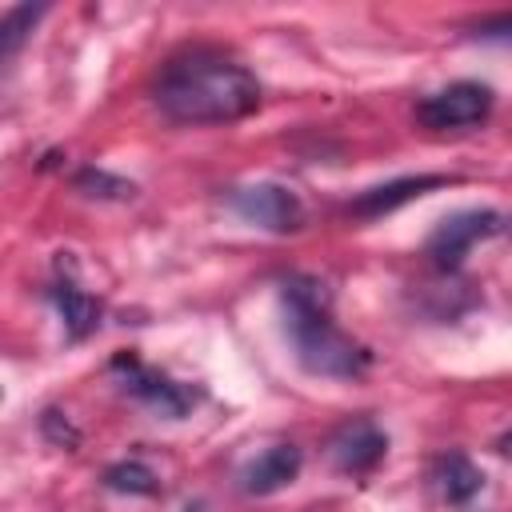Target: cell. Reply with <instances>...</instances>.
Segmentation results:
<instances>
[{
  "instance_id": "1",
  "label": "cell",
  "mask_w": 512,
  "mask_h": 512,
  "mask_svg": "<svg viewBox=\"0 0 512 512\" xmlns=\"http://www.w3.org/2000/svg\"><path fill=\"white\" fill-rule=\"evenodd\" d=\"M152 100L176 124H232L260 108V80L224 52L192 48L160 68Z\"/></svg>"
},
{
  "instance_id": "2",
  "label": "cell",
  "mask_w": 512,
  "mask_h": 512,
  "mask_svg": "<svg viewBox=\"0 0 512 512\" xmlns=\"http://www.w3.org/2000/svg\"><path fill=\"white\" fill-rule=\"evenodd\" d=\"M284 300V328L296 348V360L312 376L332 380H356L368 372L372 352L356 344L336 320H332V292L316 276H288L280 288Z\"/></svg>"
},
{
  "instance_id": "3",
  "label": "cell",
  "mask_w": 512,
  "mask_h": 512,
  "mask_svg": "<svg viewBox=\"0 0 512 512\" xmlns=\"http://www.w3.org/2000/svg\"><path fill=\"white\" fill-rule=\"evenodd\" d=\"M112 376L120 380V388H124L128 396L144 400L152 412H160V416H168V420L188 416V408L200 400L196 388H188V384H180V380H172V376H164V372L140 364L132 352H120V356L112 360Z\"/></svg>"
},
{
  "instance_id": "4",
  "label": "cell",
  "mask_w": 512,
  "mask_h": 512,
  "mask_svg": "<svg viewBox=\"0 0 512 512\" xmlns=\"http://www.w3.org/2000/svg\"><path fill=\"white\" fill-rule=\"evenodd\" d=\"M500 228H504V216H500V212H492V208H464V212L444 216V220L432 228L424 252H428V260H432L440 272H456L460 260L472 252V244L496 236Z\"/></svg>"
},
{
  "instance_id": "5",
  "label": "cell",
  "mask_w": 512,
  "mask_h": 512,
  "mask_svg": "<svg viewBox=\"0 0 512 512\" xmlns=\"http://www.w3.org/2000/svg\"><path fill=\"white\" fill-rule=\"evenodd\" d=\"M492 88L488 84H476V80H456L432 96H424L416 104V120L432 132H448V128H468V124H480L488 112H492Z\"/></svg>"
},
{
  "instance_id": "6",
  "label": "cell",
  "mask_w": 512,
  "mask_h": 512,
  "mask_svg": "<svg viewBox=\"0 0 512 512\" xmlns=\"http://www.w3.org/2000/svg\"><path fill=\"white\" fill-rule=\"evenodd\" d=\"M228 204L236 216L264 232H300L304 228V204L284 184H244L228 192Z\"/></svg>"
},
{
  "instance_id": "7",
  "label": "cell",
  "mask_w": 512,
  "mask_h": 512,
  "mask_svg": "<svg viewBox=\"0 0 512 512\" xmlns=\"http://www.w3.org/2000/svg\"><path fill=\"white\" fill-rule=\"evenodd\" d=\"M388 452V436L372 416H352L344 420L332 440H328V456L344 476H368Z\"/></svg>"
},
{
  "instance_id": "8",
  "label": "cell",
  "mask_w": 512,
  "mask_h": 512,
  "mask_svg": "<svg viewBox=\"0 0 512 512\" xmlns=\"http://www.w3.org/2000/svg\"><path fill=\"white\" fill-rule=\"evenodd\" d=\"M300 464H304V452L296 444H272L264 448L256 460L244 464L240 472V488L248 496H272L280 488H288L296 476H300Z\"/></svg>"
},
{
  "instance_id": "9",
  "label": "cell",
  "mask_w": 512,
  "mask_h": 512,
  "mask_svg": "<svg viewBox=\"0 0 512 512\" xmlns=\"http://www.w3.org/2000/svg\"><path fill=\"white\" fill-rule=\"evenodd\" d=\"M440 184H448V176H400V180H388V184H376V188L360 192L348 204V212L360 216V220H376V216H388L400 204H408V200H416V196H424Z\"/></svg>"
},
{
  "instance_id": "10",
  "label": "cell",
  "mask_w": 512,
  "mask_h": 512,
  "mask_svg": "<svg viewBox=\"0 0 512 512\" xmlns=\"http://www.w3.org/2000/svg\"><path fill=\"white\" fill-rule=\"evenodd\" d=\"M48 296H52V304H56V312H60V320H64V332H68V340H84V336H92L96 332V324H100V300L92 296V292H84L76 280H56L52 288H48Z\"/></svg>"
},
{
  "instance_id": "11",
  "label": "cell",
  "mask_w": 512,
  "mask_h": 512,
  "mask_svg": "<svg viewBox=\"0 0 512 512\" xmlns=\"http://www.w3.org/2000/svg\"><path fill=\"white\" fill-rule=\"evenodd\" d=\"M432 484L448 504H468L484 488V472L464 456V452H444L432 464Z\"/></svg>"
},
{
  "instance_id": "12",
  "label": "cell",
  "mask_w": 512,
  "mask_h": 512,
  "mask_svg": "<svg viewBox=\"0 0 512 512\" xmlns=\"http://www.w3.org/2000/svg\"><path fill=\"white\" fill-rule=\"evenodd\" d=\"M104 484L112 492H124V496H156L160 492V480L148 464L140 460H120L112 468H104Z\"/></svg>"
},
{
  "instance_id": "13",
  "label": "cell",
  "mask_w": 512,
  "mask_h": 512,
  "mask_svg": "<svg viewBox=\"0 0 512 512\" xmlns=\"http://www.w3.org/2000/svg\"><path fill=\"white\" fill-rule=\"evenodd\" d=\"M76 188H80L84 196H92V200H132V196H136V184H132V180H120V176H112V172H104V168H84V172H76Z\"/></svg>"
},
{
  "instance_id": "14",
  "label": "cell",
  "mask_w": 512,
  "mask_h": 512,
  "mask_svg": "<svg viewBox=\"0 0 512 512\" xmlns=\"http://www.w3.org/2000/svg\"><path fill=\"white\" fill-rule=\"evenodd\" d=\"M40 12H44V8L20 4V8H12V12L4 16V24H0V52H4V56H12V52L20 48V40L32 32V24L40 20Z\"/></svg>"
},
{
  "instance_id": "15",
  "label": "cell",
  "mask_w": 512,
  "mask_h": 512,
  "mask_svg": "<svg viewBox=\"0 0 512 512\" xmlns=\"http://www.w3.org/2000/svg\"><path fill=\"white\" fill-rule=\"evenodd\" d=\"M40 432L56 444V448H76L80 444V432L68 424V416L64 412H56V408H48L44 416H40Z\"/></svg>"
},
{
  "instance_id": "16",
  "label": "cell",
  "mask_w": 512,
  "mask_h": 512,
  "mask_svg": "<svg viewBox=\"0 0 512 512\" xmlns=\"http://www.w3.org/2000/svg\"><path fill=\"white\" fill-rule=\"evenodd\" d=\"M476 36L480 40H492V44H512V12L492 16V20H480L476 24Z\"/></svg>"
},
{
  "instance_id": "17",
  "label": "cell",
  "mask_w": 512,
  "mask_h": 512,
  "mask_svg": "<svg viewBox=\"0 0 512 512\" xmlns=\"http://www.w3.org/2000/svg\"><path fill=\"white\" fill-rule=\"evenodd\" d=\"M496 452H500V456H508V460H512V428H508V432H504V436H500V440H496Z\"/></svg>"
}]
</instances>
